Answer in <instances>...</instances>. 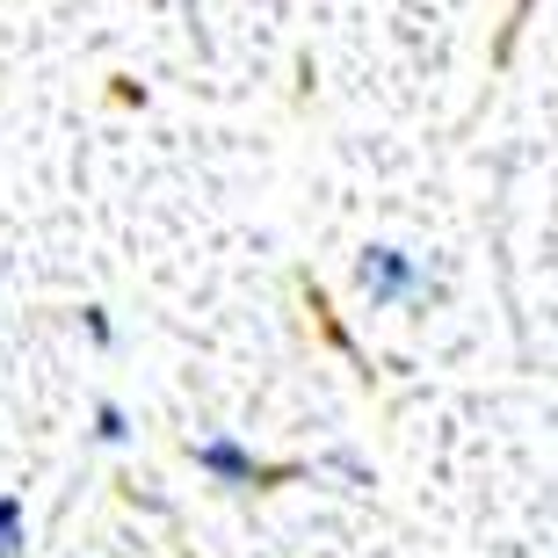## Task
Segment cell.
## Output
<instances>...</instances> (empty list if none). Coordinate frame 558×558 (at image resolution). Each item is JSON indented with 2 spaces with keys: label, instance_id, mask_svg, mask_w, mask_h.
<instances>
[{
  "label": "cell",
  "instance_id": "1",
  "mask_svg": "<svg viewBox=\"0 0 558 558\" xmlns=\"http://www.w3.org/2000/svg\"><path fill=\"white\" fill-rule=\"evenodd\" d=\"M355 290H363L371 305L399 312V305H428V298H435V276L421 269L407 247H392V240H371V247L355 254Z\"/></svg>",
  "mask_w": 558,
  "mask_h": 558
},
{
  "label": "cell",
  "instance_id": "2",
  "mask_svg": "<svg viewBox=\"0 0 558 558\" xmlns=\"http://www.w3.org/2000/svg\"><path fill=\"white\" fill-rule=\"evenodd\" d=\"M189 464L210 478V486H269V478H298V464H262V457L240 442V435H204V442H189Z\"/></svg>",
  "mask_w": 558,
  "mask_h": 558
},
{
  "label": "cell",
  "instance_id": "3",
  "mask_svg": "<svg viewBox=\"0 0 558 558\" xmlns=\"http://www.w3.org/2000/svg\"><path fill=\"white\" fill-rule=\"evenodd\" d=\"M29 551V515H22L15 494H0V558H22Z\"/></svg>",
  "mask_w": 558,
  "mask_h": 558
},
{
  "label": "cell",
  "instance_id": "4",
  "mask_svg": "<svg viewBox=\"0 0 558 558\" xmlns=\"http://www.w3.org/2000/svg\"><path fill=\"white\" fill-rule=\"evenodd\" d=\"M95 442H109V450L131 442V414L117 407V399H95Z\"/></svg>",
  "mask_w": 558,
  "mask_h": 558
},
{
  "label": "cell",
  "instance_id": "5",
  "mask_svg": "<svg viewBox=\"0 0 558 558\" xmlns=\"http://www.w3.org/2000/svg\"><path fill=\"white\" fill-rule=\"evenodd\" d=\"M81 327H87V341H95V349H109V341H117V327H109V312H102V305H87V312H81Z\"/></svg>",
  "mask_w": 558,
  "mask_h": 558
},
{
  "label": "cell",
  "instance_id": "6",
  "mask_svg": "<svg viewBox=\"0 0 558 558\" xmlns=\"http://www.w3.org/2000/svg\"><path fill=\"white\" fill-rule=\"evenodd\" d=\"M327 464H333V472H341V478H371V464H363V457H355V450H327Z\"/></svg>",
  "mask_w": 558,
  "mask_h": 558
}]
</instances>
